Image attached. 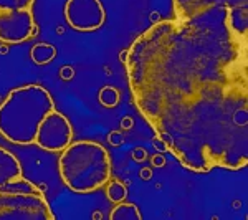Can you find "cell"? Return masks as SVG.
<instances>
[{"instance_id": "cell-3", "label": "cell", "mask_w": 248, "mask_h": 220, "mask_svg": "<svg viewBox=\"0 0 248 220\" xmlns=\"http://www.w3.org/2000/svg\"><path fill=\"white\" fill-rule=\"evenodd\" d=\"M58 169L62 181L70 190L88 194L109 181L111 159L108 151L98 142H70L62 151Z\"/></svg>"}, {"instance_id": "cell-8", "label": "cell", "mask_w": 248, "mask_h": 220, "mask_svg": "<svg viewBox=\"0 0 248 220\" xmlns=\"http://www.w3.org/2000/svg\"><path fill=\"white\" fill-rule=\"evenodd\" d=\"M172 5L177 20H189L215 7H223L248 22V0H172Z\"/></svg>"}, {"instance_id": "cell-13", "label": "cell", "mask_w": 248, "mask_h": 220, "mask_svg": "<svg viewBox=\"0 0 248 220\" xmlns=\"http://www.w3.org/2000/svg\"><path fill=\"white\" fill-rule=\"evenodd\" d=\"M35 0H0V9H31Z\"/></svg>"}, {"instance_id": "cell-2", "label": "cell", "mask_w": 248, "mask_h": 220, "mask_svg": "<svg viewBox=\"0 0 248 220\" xmlns=\"http://www.w3.org/2000/svg\"><path fill=\"white\" fill-rule=\"evenodd\" d=\"M53 110V99L43 86L15 88L0 105V134L15 144H33L40 123Z\"/></svg>"}, {"instance_id": "cell-9", "label": "cell", "mask_w": 248, "mask_h": 220, "mask_svg": "<svg viewBox=\"0 0 248 220\" xmlns=\"http://www.w3.org/2000/svg\"><path fill=\"white\" fill-rule=\"evenodd\" d=\"M22 175V166L18 159L7 149L0 147V186Z\"/></svg>"}, {"instance_id": "cell-6", "label": "cell", "mask_w": 248, "mask_h": 220, "mask_svg": "<svg viewBox=\"0 0 248 220\" xmlns=\"http://www.w3.org/2000/svg\"><path fill=\"white\" fill-rule=\"evenodd\" d=\"M38 27L31 9H0V42L20 43L35 37Z\"/></svg>"}, {"instance_id": "cell-11", "label": "cell", "mask_w": 248, "mask_h": 220, "mask_svg": "<svg viewBox=\"0 0 248 220\" xmlns=\"http://www.w3.org/2000/svg\"><path fill=\"white\" fill-rule=\"evenodd\" d=\"M57 55V50H55L51 45H35L33 50H31V60H33L37 65H43V63H50L51 60Z\"/></svg>"}, {"instance_id": "cell-4", "label": "cell", "mask_w": 248, "mask_h": 220, "mask_svg": "<svg viewBox=\"0 0 248 220\" xmlns=\"http://www.w3.org/2000/svg\"><path fill=\"white\" fill-rule=\"evenodd\" d=\"M42 189L22 175L0 186V220H53Z\"/></svg>"}, {"instance_id": "cell-1", "label": "cell", "mask_w": 248, "mask_h": 220, "mask_svg": "<svg viewBox=\"0 0 248 220\" xmlns=\"http://www.w3.org/2000/svg\"><path fill=\"white\" fill-rule=\"evenodd\" d=\"M123 62L134 105L186 169L247 166L248 22L223 7L161 20Z\"/></svg>"}, {"instance_id": "cell-10", "label": "cell", "mask_w": 248, "mask_h": 220, "mask_svg": "<svg viewBox=\"0 0 248 220\" xmlns=\"http://www.w3.org/2000/svg\"><path fill=\"white\" fill-rule=\"evenodd\" d=\"M109 217L111 220H141L142 215L136 205H133V204H124L123 201L114 207Z\"/></svg>"}, {"instance_id": "cell-7", "label": "cell", "mask_w": 248, "mask_h": 220, "mask_svg": "<svg viewBox=\"0 0 248 220\" xmlns=\"http://www.w3.org/2000/svg\"><path fill=\"white\" fill-rule=\"evenodd\" d=\"M65 18L75 30L93 31L105 23V9L99 0H68Z\"/></svg>"}, {"instance_id": "cell-5", "label": "cell", "mask_w": 248, "mask_h": 220, "mask_svg": "<svg viewBox=\"0 0 248 220\" xmlns=\"http://www.w3.org/2000/svg\"><path fill=\"white\" fill-rule=\"evenodd\" d=\"M71 138H73V129L70 121L62 113L53 110L40 123L35 134V144H38L45 151L60 153L71 142Z\"/></svg>"}, {"instance_id": "cell-12", "label": "cell", "mask_w": 248, "mask_h": 220, "mask_svg": "<svg viewBox=\"0 0 248 220\" xmlns=\"http://www.w3.org/2000/svg\"><path fill=\"white\" fill-rule=\"evenodd\" d=\"M126 195H127V189L124 184H121L119 181L109 182V186H108V189H106V197L109 199L111 202H114V204L123 202L124 199H126Z\"/></svg>"}]
</instances>
